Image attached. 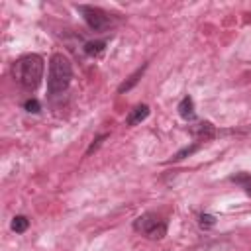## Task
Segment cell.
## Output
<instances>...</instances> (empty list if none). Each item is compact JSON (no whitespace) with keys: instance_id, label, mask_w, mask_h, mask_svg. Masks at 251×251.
Returning <instances> with one entry per match:
<instances>
[{"instance_id":"cell-1","label":"cell","mask_w":251,"mask_h":251,"mask_svg":"<svg viewBox=\"0 0 251 251\" xmlns=\"http://www.w3.org/2000/svg\"><path fill=\"white\" fill-rule=\"evenodd\" d=\"M43 71H45V61L37 53L22 55L12 65V76H14V80L24 90H27V92L37 90V86L41 84V78H43Z\"/></svg>"},{"instance_id":"cell-2","label":"cell","mask_w":251,"mask_h":251,"mask_svg":"<svg viewBox=\"0 0 251 251\" xmlns=\"http://www.w3.org/2000/svg\"><path fill=\"white\" fill-rule=\"evenodd\" d=\"M73 80V65L67 55L55 53L49 59V75H47V90L49 94H61L69 88Z\"/></svg>"},{"instance_id":"cell-3","label":"cell","mask_w":251,"mask_h":251,"mask_svg":"<svg viewBox=\"0 0 251 251\" xmlns=\"http://www.w3.org/2000/svg\"><path fill=\"white\" fill-rule=\"evenodd\" d=\"M133 229L147 239H163L167 235V222L155 212H145L133 220Z\"/></svg>"},{"instance_id":"cell-4","label":"cell","mask_w":251,"mask_h":251,"mask_svg":"<svg viewBox=\"0 0 251 251\" xmlns=\"http://www.w3.org/2000/svg\"><path fill=\"white\" fill-rule=\"evenodd\" d=\"M76 10L82 14L86 25L92 29V31H104L108 25H110V16L102 10V8H96V6H76Z\"/></svg>"},{"instance_id":"cell-5","label":"cell","mask_w":251,"mask_h":251,"mask_svg":"<svg viewBox=\"0 0 251 251\" xmlns=\"http://www.w3.org/2000/svg\"><path fill=\"white\" fill-rule=\"evenodd\" d=\"M176 110H178V116L182 118V120H186V122H194L196 120V110H194V100L190 98V96H184L180 102H178V106H176Z\"/></svg>"},{"instance_id":"cell-6","label":"cell","mask_w":251,"mask_h":251,"mask_svg":"<svg viewBox=\"0 0 251 251\" xmlns=\"http://www.w3.org/2000/svg\"><path fill=\"white\" fill-rule=\"evenodd\" d=\"M147 116H149V106H147V104H139V106H135L133 110H129V114H127V118H126V124H127L129 127H133V126L141 124Z\"/></svg>"},{"instance_id":"cell-7","label":"cell","mask_w":251,"mask_h":251,"mask_svg":"<svg viewBox=\"0 0 251 251\" xmlns=\"http://www.w3.org/2000/svg\"><path fill=\"white\" fill-rule=\"evenodd\" d=\"M188 131L192 133V135H196L200 141L202 139H210V137H214V126L210 124V122H200V124H196V126H190L188 127Z\"/></svg>"},{"instance_id":"cell-8","label":"cell","mask_w":251,"mask_h":251,"mask_svg":"<svg viewBox=\"0 0 251 251\" xmlns=\"http://www.w3.org/2000/svg\"><path fill=\"white\" fill-rule=\"evenodd\" d=\"M106 51V41L104 39H96V41H86L84 43V53L88 57H100Z\"/></svg>"},{"instance_id":"cell-9","label":"cell","mask_w":251,"mask_h":251,"mask_svg":"<svg viewBox=\"0 0 251 251\" xmlns=\"http://www.w3.org/2000/svg\"><path fill=\"white\" fill-rule=\"evenodd\" d=\"M145 69H147V63H145V65H143L141 69H137V71H135V73H133V75H131V76H129V78H127V80H126L124 84H120L118 92L122 94V92H127V90H131V88H133V86H135V84L139 82V76L143 75V71H145Z\"/></svg>"},{"instance_id":"cell-10","label":"cell","mask_w":251,"mask_h":251,"mask_svg":"<svg viewBox=\"0 0 251 251\" xmlns=\"http://www.w3.org/2000/svg\"><path fill=\"white\" fill-rule=\"evenodd\" d=\"M27 227H29V220H27L25 216L20 214V216H14V218H12V229H14L16 233H24Z\"/></svg>"},{"instance_id":"cell-11","label":"cell","mask_w":251,"mask_h":251,"mask_svg":"<svg viewBox=\"0 0 251 251\" xmlns=\"http://www.w3.org/2000/svg\"><path fill=\"white\" fill-rule=\"evenodd\" d=\"M229 180H233V182L241 184V188L251 196V175H247V173H243V175H233Z\"/></svg>"},{"instance_id":"cell-12","label":"cell","mask_w":251,"mask_h":251,"mask_svg":"<svg viewBox=\"0 0 251 251\" xmlns=\"http://www.w3.org/2000/svg\"><path fill=\"white\" fill-rule=\"evenodd\" d=\"M198 147H200V143H194V145H190V147H184V149H180V151H178V153H176V155H175L171 161H173V163H176V161L184 159L186 155H192L194 151H198Z\"/></svg>"},{"instance_id":"cell-13","label":"cell","mask_w":251,"mask_h":251,"mask_svg":"<svg viewBox=\"0 0 251 251\" xmlns=\"http://www.w3.org/2000/svg\"><path fill=\"white\" fill-rule=\"evenodd\" d=\"M24 108H25V112H29V114H39L41 104H39L35 98H29V100L24 102Z\"/></svg>"},{"instance_id":"cell-14","label":"cell","mask_w":251,"mask_h":251,"mask_svg":"<svg viewBox=\"0 0 251 251\" xmlns=\"http://www.w3.org/2000/svg\"><path fill=\"white\" fill-rule=\"evenodd\" d=\"M198 224H200V227H212L216 224V218L210 216V214H200L198 216Z\"/></svg>"},{"instance_id":"cell-15","label":"cell","mask_w":251,"mask_h":251,"mask_svg":"<svg viewBox=\"0 0 251 251\" xmlns=\"http://www.w3.org/2000/svg\"><path fill=\"white\" fill-rule=\"evenodd\" d=\"M106 137H108V133H102V135H98V137H96V139L92 141V145L88 147V151H86V155H90V153H92V151H94V149H96V147L100 145V141H102V139H106Z\"/></svg>"}]
</instances>
